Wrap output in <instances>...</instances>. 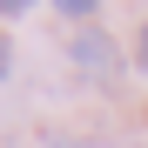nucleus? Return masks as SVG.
<instances>
[{"mask_svg":"<svg viewBox=\"0 0 148 148\" xmlns=\"http://www.w3.org/2000/svg\"><path fill=\"white\" fill-rule=\"evenodd\" d=\"M67 61L81 67V74H114V67H121V47H114L101 27H81V34L67 40Z\"/></svg>","mask_w":148,"mask_h":148,"instance_id":"nucleus-1","label":"nucleus"},{"mask_svg":"<svg viewBox=\"0 0 148 148\" xmlns=\"http://www.w3.org/2000/svg\"><path fill=\"white\" fill-rule=\"evenodd\" d=\"M54 7H61V14H74V20H88L94 7H101V0H54Z\"/></svg>","mask_w":148,"mask_h":148,"instance_id":"nucleus-2","label":"nucleus"},{"mask_svg":"<svg viewBox=\"0 0 148 148\" xmlns=\"http://www.w3.org/2000/svg\"><path fill=\"white\" fill-rule=\"evenodd\" d=\"M135 67L148 74V27H141V47H135Z\"/></svg>","mask_w":148,"mask_h":148,"instance_id":"nucleus-3","label":"nucleus"},{"mask_svg":"<svg viewBox=\"0 0 148 148\" xmlns=\"http://www.w3.org/2000/svg\"><path fill=\"white\" fill-rule=\"evenodd\" d=\"M34 7V0H0V14H27Z\"/></svg>","mask_w":148,"mask_h":148,"instance_id":"nucleus-4","label":"nucleus"},{"mask_svg":"<svg viewBox=\"0 0 148 148\" xmlns=\"http://www.w3.org/2000/svg\"><path fill=\"white\" fill-rule=\"evenodd\" d=\"M7 67H14V54H7V40H0V74H7Z\"/></svg>","mask_w":148,"mask_h":148,"instance_id":"nucleus-5","label":"nucleus"},{"mask_svg":"<svg viewBox=\"0 0 148 148\" xmlns=\"http://www.w3.org/2000/svg\"><path fill=\"white\" fill-rule=\"evenodd\" d=\"M61 148H81V141H61Z\"/></svg>","mask_w":148,"mask_h":148,"instance_id":"nucleus-6","label":"nucleus"}]
</instances>
